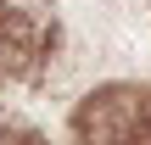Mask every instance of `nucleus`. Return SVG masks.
Wrapping results in <instances>:
<instances>
[{
    "mask_svg": "<svg viewBox=\"0 0 151 145\" xmlns=\"http://www.w3.org/2000/svg\"><path fill=\"white\" fill-rule=\"evenodd\" d=\"M78 145H151V89L140 84H106L95 89L78 117Z\"/></svg>",
    "mask_w": 151,
    "mask_h": 145,
    "instance_id": "nucleus-1",
    "label": "nucleus"
},
{
    "mask_svg": "<svg viewBox=\"0 0 151 145\" xmlns=\"http://www.w3.org/2000/svg\"><path fill=\"white\" fill-rule=\"evenodd\" d=\"M0 145H45V134H34V129H22V123H6V129H0Z\"/></svg>",
    "mask_w": 151,
    "mask_h": 145,
    "instance_id": "nucleus-2",
    "label": "nucleus"
}]
</instances>
